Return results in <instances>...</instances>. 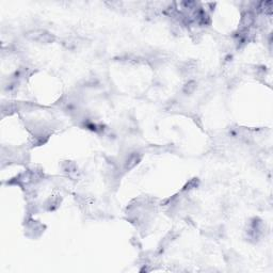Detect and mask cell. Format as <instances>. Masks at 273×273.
I'll return each instance as SVG.
<instances>
[{
  "instance_id": "1",
  "label": "cell",
  "mask_w": 273,
  "mask_h": 273,
  "mask_svg": "<svg viewBox=\"0 0 273 273\" xmlns=\"http://www.w3.org/2000/svg\"><path fill=\"white\" fill-rule=\"evenodd\" d=\"M140 160V157H139L136 154H133V155H130L128 157V159L125 162V170H129L131 167H133L135 165L138 163V161Z\"/></svg>"
},
{
  "instance_id": "2",
  "label": "cell",
  "mask_w": 273,
  "mask_h": 273,
  "mask_svg": "<svg viewBox=\"0 0 273 273\" xmlns=\"http://www.w3.org/2000/svg\"><path fill=\"white\" fill-rule=\"evenodd\" d=\"M253 21H254L253 15L251 14V13H247V14L244 15V17H243V19H242V25L244 27H249L250 25L253 23Z\"/></svg>"
},
{
  "instance_id": "3",
  "label": "cell",
  "mask_w": 273,
  "mask_h": 273,
  "mask_svg": "<svg viewBox=\"0 0 273 273\" xmlns=\"http://www.w3.org/2000/svg\"><path fill=\"white\" fill-rule=\"evenodd\" d=\"M195 82L194 81H190V82H188L187 84H186L185 86V88H183V91L186 92V93H188V94H190V93H192V92H193L194 90H195Z\"/></svg>"
}]
</instances>
